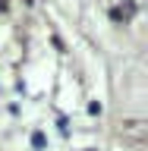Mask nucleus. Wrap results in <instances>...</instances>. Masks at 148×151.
I'll list each match as a JSON object with an SVG mask.
<instances>
[{
  "instance_id": "1",
  "label": "nucleus",
  "mask_w": 148,
  "mask_h": 151,
  "mask_svg": "<svg viewBox=\"0 0 148 151\" xmlns=\"http://www.w3.org/2000/svg\"><path fill=\"white\" fill-rule=\"evenodd\" d=\"M32 145H35V148H44V135L35 132V135H32Z\"/></svg>"
}]
</instances>
